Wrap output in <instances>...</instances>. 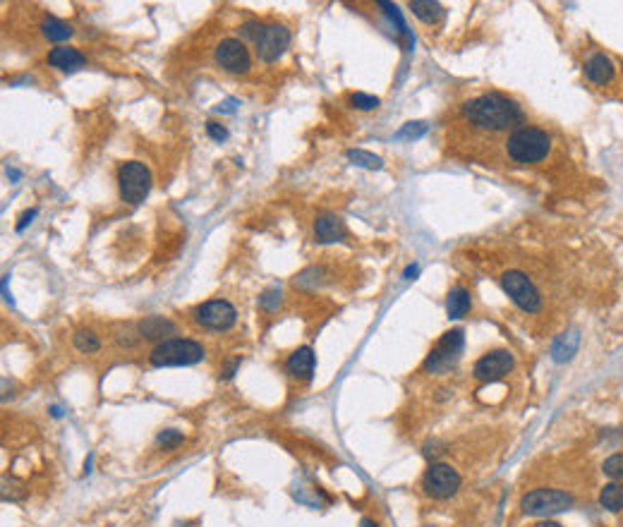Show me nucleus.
<instances>
[{
  "instance_id": "c85d7f7f",
  "label": "nucleus",
  "mask_w": 623,
  "mask_h": 527,
  "mask_svg": "<svg viewBox=\"0 0 623 527\" xmlns=\"http://www.w3.org/2000/svg\"><path fill=\"white\" fill-rule=\"evenodd\" d=\"M429 130L427 127V123H420V120H417V123H408V125H403V130L398 132V139H420L422 135H425V132Z\"/></svg>"
},
{
  "instance_id": "dca6fc26",
  "label": "nucleus",
  "mask_w": 623,
  "mask_h": 527,
  "mask_svg": "<svg viewBox=\"0 0 623 527\" xmlns=\"http://www.w3.org/2000/svg\"><path fill=\"white\" fill-rule=\"evenodd\" d=\"M175 324L166 317H147L137 324V336L144 341H166L163 336H173Z\"/></svg>"
},
{
  "instance_id": "0eeeda50",
  "label": "nucleus",
  "mask_w": 623,
  "mask_h": 527,
  "mask_svg": "<svg viewBox=\"0 0 623 527\" xmlns=\"http://www.w3.org/2000/svg\"><path fill=\"white\" fill-rule=\"evenodd\" d=\"M501 288L506 290V295L513 300V305L520 307L523 312L528 314H537L542 310V293L540 288L535 286V281L523 274V271L518 269H511L506 271L504 276H501Z\"/></svg>"
},
{
  "instance_id": "6e6552de",
  "label": "nucleus",
  "mask_w": 623,
  "mask_h": 527,
  "mask_svg": "<svg viewBox=\"0 0 623 527\" xmlns=\"http://www.w3.org/2000/svg\"><path fill=\"white\" fill-rule=\"evenodd\" d=\"M461 484H463L461 472L449 463H432L425 475H422V492H425L429 499H437V501H446L451 499V496H456Z\"/></svg>"
},
{
  "instance_id": "bb28decb",
  "label": "nucleus",
  "mask_w": 623,
  "mask_h": 527,
  "mask_svg": "<svg viewBox=\"0 0 623 527\" xmlns=\"http://www.w3.org/2000/svg\"><path fill=\"white\" fill-rule=\"evenodd\" d=\"M156 441H159V446L163 448V451H175L178 446H183V434L175 432V429H163Z\"/></svg>"
},
{
  "instance_id": "4468645a",
  "label": "nucleus",
  "mask_w": 623,
  "mask_h": 527,
  "mask_svg": "<svg viewBox=\"0 0 623 527\" xmlns=\"http://www.w3.org/2000/svg\"><path fill=\"white\" fill-rule=\"evenodd\" d=\"M314 365H317V357H314V350L312 348H298L293 355L288 357L286 362V372L290 374L293 379L298 381H310L312 374H314Z\"/></svg>"
},
{
  "instance_id": "ddd939ff",
  "label": "nucleus",
  "mask_w": 623,
  "mask_h": 527,
  "mask_svg": "<svg viewBox=\"0 0 623 527\" xmlns=\"http://www.w3.org/2000/svg\"><path fill=\"white\" fill-rule=\"evenodd\" d=\"M583 75L595 87H612L616 82V63L604 51H592L585 58Z\"/></svg>"
},
{
  "instance_id": "39448f33",
  "label": "nucleus",
  "mask_w": 623,
  "mask_h": 527,
  "mask_svg": "<svg viewBox=\"0 0 623 527\" xmlns=\"http://www.w3.org/2000/svg\"><path fill=\"white\" fill-rule=\"evenodd\" d=\"M576 506V496L571 492H564V489H554V487H540L532 489L520 499V511L525 516H535V518H549L556 516V513H566Z\"/></svg>"
},
{
  "instance_id": "c756f323",
  "label": "nucleus",
  "mask_w": 623,
  "mask_h": 527,
  "mask_svg": "<svg viewBox=\"0 0 623 527\" xmlns=\"http://www.w3.org/2000/svg\"><path fill=\"white\" fill-rule=\"evenodd\" d=\"M281 290H266V293L259 298V305H262V310L266 312H276L278 307H281Z\"/></svg>"
},
{
  "instance_id": "9d476101",
  "label": "nucleus",
  "mask_w": 623,
  "mask_h": 527,
  "mask_svg": "<svg viewBox=\"0 0 623 527\" xmlns=\"http://www.w3.org/2000/svg\"><path fill=\"white\" fill-rule=\"evenodd\" d=\"M192 319L207 331H228L238 321V312L228 300H209L195 307Z\"/></svg>"
},
{
  "instance_id": "2f4dec72",
  "label": "nucleus",
  "mask_w": 623,
  "mask_h": 527,
  "mask_svg": "<svg viewBox=\"0 0 623 527\" xmlns=\"http://www.w3.org/2000/svg\"><path fill=\"white\" fill-rule=\"evenodd\" d=\"M36 216V209H32V211H27V214H22V218H20V223H17V230H22L27 228V223H32V218Z\"/></svg>"
},
{
  "instance_id": "7c9ffc66",
  "label": "nucleus",
  "mask_w": 623,
  "mask_h": 527,
  "mask_svg": "<svg viewBox=\"0 0 623 527\" xmlns=\"http://www.w3.org/2000/svg\"><path fill=\"white\" fill-rule=\"evenodd\" d=\"M207 132H209V137L214 139V142H223V139H228V130L221 123H214V120L207 123Z\"/></svg>"
},
{
  "instance_id": "473e14b6",
  "label": "nucleus",
  "mask_w": 623,
  "mask_h": 527,
  "mask_svg": "<svg viewBox=\"0 0 623 527\" xmlns=\"http://www.w3.org/2000/svg\"><path fill=\"white\" fill-rule=\"evenodd\" d=\"M417 274H420V266H417V264H413V266H408V269H405V274H403V278H405V281H415V278H417Z\"/></svg>"
},
{
  "instance_id": "2eb2a0df",
  "label": "nucleus",
  "mask_w": 623,
  "mask_h": 527,
  "mask_svg": "<svg viewBox=\"0 0 623 527\" xmlns=\"http://www.w3.org/2000/svg\"><path fill=\"white\" fill-rule=\"evenodd\" d=\"M48 65L56 70H63V72H75L87 65V58L72 46H58L48 53Z\"/></svg>"
},
{
  "instance_id": "a211bd4d",
  "label": "nucleus",
  "mask_w": 623,
  "mask_h": 527,
  "mask_svg": "<svg viewBox=\"0 0 623 527\" xmlns=\"http://www.w3.org/2000/svg\"><path fill=\"white\" fill-rule=\"evenodd\" d=\"M470 310H473L470 290L463 286H456L449 293V300H446V314H449V319H463Z\"/></svg>"
},
{
  "instance_id": "c9c22d12",
  "label": "nucleus",
  "mask_w": 623,
  "mask_h": 527,
  "mask_svg": "<svg viewBox=\"0 0 623 527\" xmlns=\"http://www.w3.org/2000/svg\"><path fill=\"white\" fill-rule=\"evenodd\" d=\"M360 527H379V523H377V520H372V518H362Z\"/></svg>"
},
{
  "instance_id": "aec40b11",
  "label": "nucleus",
  "mask_w": 623,
  "mask_h": 527,
  "mask_svg": "<svg viewBox=\"0 0 623 527\" xmlns=\"http://www.w3.org/2000/svg\"><path fill=\"white\" fill-rule=\"evenodd\" d=\"M578 345H580L578 331L561 333V336L556 338L554 345H552V357H554L556 362H566V360H571V357L578 353Z\"/></svg>"
},
{
  "instance_id": "5701e85b",
  "label": "nucleus",
  "mask_w": 623,
  "mask_h": 527,
  "mask_svg": "<svg viewBox=\"0 0 623 527\" xmlns=\"http://www.w3.org/2000/svg\"><path fill=\"white\" fill-rule=\"evenodd\" d=\"M72 343H75V348L80 350L82 355H92V353H99V350H101V338L96 336L92 329L75 331V336H72Z\"/></svg>"
},
{
  "instance_id": "f8f14e48",
  "label": "nucleus",
  "mask_w": 623,
  "mask_h": 527,
  "mask_svg": "<svg viewBox=\"0 0 623 527\" xmlns=\"http://www.w3.org/2000/svg\"><path fill=\"white\" fill-rule=\"evenodd\" d=\"M516 367V357H513L511 350H492V353L482 355L480 360L473 365V377L477 381H485V384H494V381L508 377Z\"/></svg>"
},
{
  "instance_id": "6ab92c4d",
  "label": "nucleus",
  "mask_w": 623,
  "mask_h": 527,
  "mask_svg": "<svg viewBox=\"0 0 623 527\" xmlns=\"http://www.w3.org/2000/svg\"><path fill=\"white\" fill-rule=\"evenodd\" d=\"M410 10H413V15L417 17V20L425 22V24H439V22H444V17H446L444 5L429 3V0H413V3H410Z\"/></svg>"
},
{
  "instance_id": "f03ea898",
  "label": "nucleus",
  "mask_w": 623,
  "mask_h": 527,
  "mask_svg": "<svg viewBox=\"0 0 623 527\" xmlns=\"http://www.w3.org/2000/svg\"><path fill=\"white\" fill-rule=\"evenodd\" d=\"M552 147L554 139L547 130L535 125H520L518 130L508 132L504 154L508 156V161L518 163V166H535L552 154Z\"/></svg>"
},
{
  "instance_id": "1a4fd4ad",
  "label": "nucleus",
  "mask_w": 623,
  "mask_h": 527,
  "mask_svg": "<svg viewBox=\"0 0 623 527\" xmlns=\"http://www.w3.org/2000/svg\"><path fill=\"white\" fill-rule=\"evenodd\" d=\"M118 185H120V197H123V202L137 207V204H142L144 199H147L149 190H151L149 168L139 161L123 163L118 171Z\"/></svg>"
},
{
  "instance_id": "72a5a7b5",
  "label": "nucleus",
  "mask_w": 623,
  "mask_h": 527,
  "mask_svg": "<svg viewBox=\"0 0 623 527\" xmlns=\"http://www.w3.org/2000/svg\"><path fill=\"white\" fill-rule=\"evenodd\" d=\"M216 111H219V113H221V111H223V113H235V101H226V104L219 106V108H216Z\"/></svg>"
},
{
  "instance_id": "f3484780",
  "label": "nucleus",
  "mask_w": 623,
  "mask_h": 527,
  "mask_svg": "<svg viewBox=\"0 0 623 527\" xmlns=\"http://www.w3.org/2000/svg\"><path fill=\"white\" fill-rule=\"evenodd\" d=\"M314 238L317 242H338L346 238V228H343V221L334 214H324L314 221Z\"/></svg>"
},
{
  "instance_id": "393cba45",
  "label": "nucleus",
  "mask_w": 623,
  "mask_h": 527,
  "mask_svg": "<svg viewBox=\"0 0 623 527\" xmlns=\"http://www.w3.org/2000/svg\"><path fill=\"white\" fill-rule=\"evenodd\" d=\"M602 475L612 482H623V453H614L602 463Z\"/></svg>"
},
{
  "instance_id": "4be33fe9",
  "label": "nucleus",
  "mask_w": 623,
  "mask_h": 527,
  "mask_svg": "<svg viewBox=\"0 0 623 527\" xmlns=\"http://www.w3.org/2000/svg\"><path fill=\"white\" fill-rule=\"evenodd\" d=\"M41 32H44L48 41H68L72 36V27L68 22L58 20V17H46L41 22Z\"/></svg>"
},
{
  "instance_id": "7ed1b4c3",
  "label": "nucleus",
  "mask_w": 623,
  "mask_h": 527,
  "mask_svg": "<svg viewBox=\"0 0 623 527\" xmlns=\"http://www.w3.org/2000/svg\"><path fill=\"white\" fill-rule=\"evenodd\" d=\"M243 36L252 39L254 51L262 63H276L290 46V32L283 24L247 22L243 24Z\"/></svg>"
},
{
  "instance_id": "cd10ccee",
  "label": "nucleus",
  "mask_w": 623,
  "mask_h": 527,
  "mask_svg": "<svg viewBox=\"0 0 623 527\" xmlns=\"http://www.w3.org/2000/svg\"><path fill=\"white\" fill-rule=\"evenodd\" d=\"M350 104H353L355 108H360V111H374V108L379 106V99L377 96H370V94L355 92V94H350Z\"/></svg>"
},
{
  "instance_id": "a878e982",
  "label": "nucleus",
  "mask_w": 623,
  "mask_h": 527,
  "mask_svg": "<svg viewBox=\"0 0 623 527\" xmlns=\"http://www.w3.org/2000/svg\"><path fill=\"white\" fill-rule=\"evenodd\" d=\"M379 8H384V12H386V15H389V20H391V22H396V27H398V34L405 36V39H410L408 24H405L403 15H401V10H398V5H393V3H386V0H381V3H379Z\"/></svg>"
},
{
  "instance_id": "412c9836",
  "label": "nucleus",
  "mask_w": 623,
  "mask_h": 527,
  "mask_svg": "<svg viewBox=\"0 0 623 527\" xmlns=\"http://www.w3.org/2000/svg\"><path fill=\"white\" fill-rule=\"evenodd\" d=\"M600 506L609 513L623 511V482H609L600 489Z\"/></svg>"
},
{
  "instance_id": "423d86ee",
  "label": "nucleus",
  "mask_w": 623,
  "mask_h": 527,
  "mask_svg": "<svg viewBox=\"0 0 623 527\" xmlns=\"http://www.w3.org/2000/svg\"><path fill=\"white\" fill-rule=\"evenodd\" d=\"M463 345H465L463 329L446 331L444 336L439 338V343L429 350V355H427L425 365H422V369H425L427 374H446V372H451V369L456 367V362L461 360Z\"/></svg>"
},
{
  "instance_id": "20e7f679",
  "label": "nucleus",
  "mask_w": 623,
  "mask_h": 527,
  "mask_svg": "<svg viewBox=\"0 0 623 527\" xmlns=\"http://www.w3.org/2000/svg\"><path fill=\"white\" fill-rule=\"evenodd\" d=\"M207 350L202 343L192 338H168L154 345L149 353V362L154 367H190L204 360Z\"/></svg>"
},
{
  "instance_id": "f257e3e1",
  "label": "nucleus",
  "mask_w": 623,
  "mask_h": 527,
  "mask_svg": "<svg viewBox=\"0 0 623 527\" xmlns=\"http://www.w3.org/2000/svg\"><path fill=\"white\" fill-rule=\"evenodd\" d=\"M461 115L465 125L473 130L487 132V135H499V132L518 130L525 120V113L516 101L504 94H482L475 99L465 101L461 106Z\"/></svg>"
},
{
  "instance_id": "b1692460",
  "label": "nucleus",
  "mask_w": 623,
  "mask_h": 527,
  "mask_svg": "<svg viewBox=\"0 0 623 527\" xmlns=\"http://www.w3.org/2000/svg\"><path fill=\"white\" fill-rule=\"evenodd\" d=\"M348 161L355 163V166H360V168H367V171H379V168H384V161H381L379 156L370 154V151H365V149H350L348 151Z\"/></svg>"
},
{
  "instance_id": "f704fd0d",
  "label": "nucleus",
  "mask_w": 623,
  "mask_h": 527,
  "mask_svg": "<svg viewBox=\"0 0 623 527\" xmlns=\"http://www.w3.org/2000/svg\"><path fill=\"white\" fill-rule=\"evenodd\" d=\"M532 527H564V525H561V523H554V520H549V518H547V520H540V523L532 525Z\"/></svg>"
},
{
  "instance_id": "9b49d317",
  "label": "nucleus",
  "mask_w": 623,
  "mask_h": 527,
  "mask_svg": "<svg viewBox=\"0 0 623 527\" xmlns=\"http://www.w3.org/2000/svg\"><path fill=\"white\" fill-rule=\"evenodd\" d=\"M216 65L223 68L231 75H247L252 70V56H250V48L245 46L243 39H221V44L216 46L214 51Z\"/></svg>"
}]
</instances>
